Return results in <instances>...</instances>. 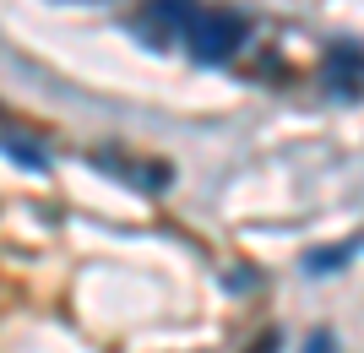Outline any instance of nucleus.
Returning <instances> with one entry per match:
<instances>
[{
    "label": "nucleus",
    "mask_w": 364,
    "mask_h": 353,
    "mask_svg": "<svg viewBox=\"0 0 364 353\" xmlns=\"http://www.w3.org/2000/svg\"><path fill=\"white\" fill-rule=\"evenodd\" d=\"M185 44H191V55L201 65H223L245 44V22L228 11H196V22L185 28Z\"/></svg>",
    "instance_id": "f257e3e1"
},
{
    "label": "nucleus",
    "mask_w": 364,
    "mask_h": 353,
    "mask_svg": "<svg viewBox=\"0 0 364 353\" xmlns=\"http://www.w3.org/2000/svg\"><path fill=\"white\" fill-rule=\"evenodd\" d=\"M359 250H364V234H359V239H343V245H326V250H304V272H310V277L337 272V266H343V261H353Z\"/></svg>",
    "instance_id": "f03ea898"
},
{
    "label": "nucleus",
    "mask_w": 364,
    "mask_h": 353,
    "mask_svg": "<svg viewBox=\"0 0 364 353\" xmlns=\"http://www.w3.org/2000/svg\"><path fill=\"white\" fill-rule=\"evenodd\" d=\"M152 16H158V22H174V28H191V22H196V0H152Z\"/></svg>",
    "instance_id": "7ed1b4c3"
},
{
    "label": "nucleus",
    "mask_w": 364,
    "mask_h": 353,
    "mask_svg": "<svg viewBox=\"0 0 364 353\" xmlns=\"http://www.w3.org/2000/svg\"><path fill=\"white\" fill-rule=\"evenodd\" d=\"M359 55H353V49H337V55H332V71H337V82H343V87H348V82H353V71H359Z\"/></svg>",
    "instance_id": "20e7f679"
},
{
    "label": "nucleus",
    "mask_w": 364,
    "mask_h": 353,
    "mask_svg": "<svg viewBox=\"0 0 364 353\" xmlns=\"http://www.w3.org/2000/svg\"><path fill=\"white\" fill-rule=\"evenodd\" d=\"M6 153H11V158H22L28 169H44V153H38V147H22V141H6Z\"/></svg>",
    "instance_id": "39448f33"
},
{
    "label": "nucleus",
    "mask_w": 364,
    "mask_h": 353,
    "mask_svg": "<svg viewBox=\"0 0 364 353\" xmlns=\"http://www.w3.org/2000/svg\"><path fill=\"white\" fill-rule=\"evenodd\" d=\"M304 353H337L332 332H310V342H304Z\"/></svg>",
    "instance_id": "423d86ee"
},
{
    "label": "nucleus",
    "mask_w": 364,
    "mask_h": 353,
    "mask_svg": "<svg viewBox=\"0 0 364 353\" xmlns=\"http://www.w3.org/2000/svg\"><path fill=\"white\" fill-rule=\"evenodd\" d=\"M272 348H277V337H272V332H267V337L256 342V353H272Z\"/></svg>",
    "instance_id": "0eeeda50"
}]
</instances>
